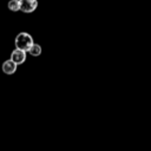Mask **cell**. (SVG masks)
Returning a JSON list of instances; mask_svg holds the SVG:
<instances>
[{"label":"cell","instance_id":"cell-2","mask_svg":"<svg viewBox=\"0 0 151 151\" xmlns=\"http://www.w3.org/2000/svg\"><path fill=\"white\" fill-rule=\"evenodd\" d=\"M20 4V11L24 13H32L38 7L37 0H19Z\"/></svg>","mask_w":151,"mask_h":151},{"label":"cell","instance_id":"cell-4","mask_svg":"<svg viewBox=\"0 0 151 151\" xmlns=\"http://www.w3.org/2000/svg\"><path fill=\"white\" fill-rule=\"evenodd\" d=\"M17 68H18V65H17L14 61H12L11 59L5 60V61L2 63V65H1L2 72H4L5 74H8V76L14 74V73L17 72Z\"/></svg>","mask_w":151,"mask_h":151},{"label":"cell","instance_id":"cell-6","mask_svg":"<svg viewBox=\"0 0 151 151\" xmlns=\"http://www.w3.org/2000/svg\"><path fill=\"white\" fill-rule=\"evenodd\" d=\"M7 7H8V9L12 11V12H18V11H20L19 0H9L8 4H7Z\"/></svg>","mask_w":151,"mask_h":151},{"label":"cell","instance_id":"cell-5","mask_svg":"<svg viewBox=\"0 0 151 151\" xmlns=\"http://www.w3.org/2000/svg\"><path fill=\"white\" fill-rule=\"evenodd\" d=\"M32 57H39L40 54H41V52H42V50H41V46L39 45V44H35V42H33L32 44V46L28 48V51H27Z\"/></svg>","mask_w":151,"mask_h":151},{"label":"cell","instance_id":"cell-3","mask_svg":"<svg viewBox=\"0 0 151 151\" xmlns=\"http://www.w3.org/2000/svg\"><path fill=\"white\" fill-rule=\"evenodd\" d=\"M26 51H22V50H20V48H14L13 51H12V53H11V60L12 61H14L17 65H21V64H24L25 61H26Z\"/></svg>","mask_w":151,"mask_h":151},{"label":"cell","instance_id":"cell-1","mask_svg":"<svg viewBox=\"0 0 151 151\" xmlns=\"http://www.w3.org/2000/svg\"><path fill=\"white\" fill-rule=\"evenodd\" d=\"M34 42L33 40V37L27 33V32H20L17 37H15V40H14V44H15V47L17 48H20L22 51H28V48L32 46V44Z\"/></svg>","mask_w":151,"mask_h":151}]
</instances>
